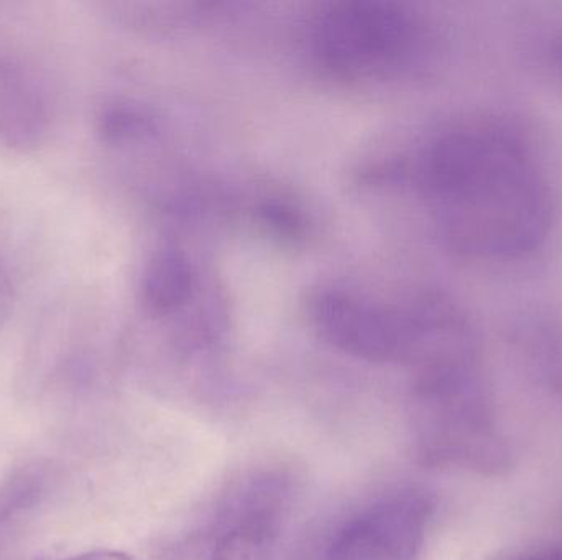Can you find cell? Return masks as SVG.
I'll return each mask as SVG.
<instances>
[{"label": "cell", "mask_w": 562, "mask_h": 560, "mask_svg": "<svg viewBox=\"0 0 562 560\" xmlns=\"http://www.w3.org/2000/svg\"><path fill=\"white\" fill-rule=\"evenodd\" d=\"M412 401L413 444L422 462L482 476H502L510 469V446L464 365L419 372Z\"/></svg>", "instance_id": "obj_1"}, {"label": "cell", "mask_w": 562, "mask_h": 560, "mask_svg": "<svg viewBox=\"0 0 562 560\" xmlns=\"http://www.w3.org/2000/svg\"><path fill=\"white\" fill-rule=\"evenodd\" d=\"M429 180L441 196L461 204L482 226L491 224L492 236H501V224L525 229L538 222L540 203L527 170L507 148L477 138H448L429 161Z\"/></svg>", "instance_id": "obj_2"}, {"label": "cell", "mask_w": 562, "mask_h": 560, "mask_svg": "<svg viewBox=\"0 0 562 560\" xmlns=\"http://www.w3.org/2000/svg\"><path fill=\"white\" fill-rule=\"evenodd\" d=\"M313 42L321 61L339 75H386L408 53L412 23L392 3H337L316 20Z\"/></svg>", "instance_id": "obj_3"}, {"label": "cell", "mask_w": 562, "mask_h": 560, "mask_svg": "<svg viewBox=\"0 0 562 560\" xmlns=\"http://www.w3.org/2000/svg\"><path fill=\"white\" fill-rule=\"evenodd\" d=\"M432 502L403 490L359 510L330 535L323 560H418Z\"/></svg>", "instance_id": "obj_4"}, {"label": "cell", "mask_w": 562, "mask_h": 560, "mask_svg": "<svg viewBox=\"0 0 562 560\" xmlns=\"http://www.w3.org/2000/svg\"><path fill=\"white\" fill-rule=\"evenodd\" d=\"M288 500L283 476L266 473L240 485L214 518L207 560H276Z\"/></svg>", "instance_id": "obj_5"}, {"label": "cell", "mask_w": 562, "mask_h": 560, "mask_svg": "<svg viewBox=\"0 0 562 560\" xmlns=\"http://www.w3.org/2000/svg\"><path fill=\"white\" fill-rule=\"evenodd\" d=\"M311 312L321 335L353 357L405 361L422 351L415 325L344 293H321Z\"/></svg>", "instance_id": "obj_6"}, {"label": "cell", "mask_w": 562, "mask_h": 560, "mask_svg": "<svg viewBox=\"0 0 562 560\" xmlns=\"http://www.w3.org/2000/svg\"><path fill=\"white\" fill-rule=\"evenodd\" d=\"M49 108L38 82L10 59H0V144L32 153L45 144Z\"/></svg>", "instance_id": "obj_7"}, {"label": "cell", "mask_w": 562, "mask_h": 560, "mask_svg": "<svg viewBox=\"0 0 562 560\" xmlns=\"http://www.w3.org/2000/svg\"><path fill=\"white\" fill-rule=\"evenodd\" d=\"M193 276L180 256H158L144 278V301L151 312H168L188 298Z\"/></svg>", "instance_id": "obj_8"}, {"label": "cell", "mask_w": 562, "mask_h": 560, "mask_svg": "<svg viewBox=\"0 0 562 560\" xmlns=\"http://www.w3.org/2000/svg\"><path fill=\"white\" fill-rule=\"evenodd\" d=\"M48 489V472L40 466L16 470L0 482V535L35 508Z\"/></svg>", "instance_id": "obj_9"}, {"label": "cell", "mask_w": 562, "mask_h": 560, "mask_svg": "<svg viewBox=\"0 0 562 560\" xmlns=\"http://www.w3.org/2000/svg\"><path fill=\"white\" fill-rule=\"evenodd\" d=\"M147 128L148 121L142 111L122 102L105 105L95 121V130L101 140L112 145L134 140L144 135Z\"/></svg>", "instance_id": "obj_10"}, {"label": "cell", "mask_w": 562, "mask_h": 560, "mask_svg": "<svg viewBox=\"0 0 562 560\" xmlns=\"http://www.w3.org/2000/svg\"><path fill=\"white\" fill-rule=\"evenodd\" d=\"M15 306V283L5 260L0 256V331L9 322Z\"/></svg>", "instance_id": "obj_11"}, {"label": "cell", "mask_w": 562, "mask_h": 560, "mask_svg": "<svg viewBox=\"0 0 562 560\" xmlns=\"http://www.w3.org/2000/svg\"><path fill=\"white\" fill-rule=\"evenodd\" d=\"M59 560H135L132 556L111 549H98V551L85 552V555L72 556V558Z\"/></svg>", "instance_id": "obj_12"}, {"label": "cell", "mask_w": 562, "mask_h": 560, "mask_svg": "<svg viewBox=\"0 0 562 560\" xmlns=\"http://www.w3.org/2000/svg\"><path fill=\"white\" fill-rule=\"evenodd\" d=\"M514 560H562V549L557 551L537 552V555L524 556Z\"/></svg>", "instance_id": "obj_13"}]
</instances>
